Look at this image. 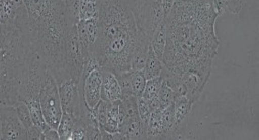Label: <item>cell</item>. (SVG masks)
I'll list each match as a JSON object with an SVG mask.
<instances>
[{
	"label": "cell",
	"mask_w": 259,
	"mask_h": 140,
	"mask_svg": "<svg viewBox=\"0 0 259 140\" xmlns=\"http://www.w3.org/2000/svg\"><path fill=\"white\" fill-rule=\"evenodd\" d=\"M212 0H175L165 17L163 68L180 78L187 96L197 101L211 74L220 45Z\"/></svg>",
	"instance_id": "obj_1"
},
{
	"label": "cell",
	"mask_w": 259,
	"mask_h": 140,
	"mask_svg": "<svg viewBox=\"0 0 259 140\" xmlns=\"http://www.w3.org/2000/svg\"><path fill=\"white\" fill-rule=\"evenodd\" d=\"M98 24L99 37L91 55L115 75L132 70L138 28L126 0H99Z\"/></svg>",
	"instance_id": "obj_2"
},
{
	"label": "cell",
	"mask_w": 259,
	"mask_h": 140,
	"mask_svg": "<svg viewBox=\"0 0 259 140\" xmlns=\"http://www.w3.org/2000/svg\"><path fill=\"white\" fill-rule=\"evenodd\" d=\"M28 30L36 50L56 80L71 76L66 68V44L72 25L62 0H24Z\"/></svg>",
	"instance_id": "obj_3"
},
{
	"label": "cell",
	"mask_w": 259,
	"mask_h": 140,
	"mask_svg": "<svg viewBox=\"0 0 259 140\" xmlns=\"http://www.w3.org/2000/svg\"><path fill=\"white\" fill-rule=\"evenodd\" d=\"M36 48L28 30V14L1 22V105H14Z\"/></svg>",
	"instance_id": "obj_4"
},
{
	"label": "cell",
	"mask_w": 259,
	"mask_h": 140,
	"mask_svg": "<svg viewBox=\"0 0 259 140\" xmlns=\"http://www.w3.org/2000/svg\"><path fill=\"white\" fill-rule=\"evenodd\" d=\"M103 67L97 58L90 54L84 59V66L79 81V93L81 100L88 108H94L101 99L103 84Z\"/></svg>",
	"instance_id": "obj_5"
},
{
	"label": "cell",
	"mask_w": 259,
	"mask_h": 140,
	"mask_svg": "<svg viewBox=\"0 0 259 140\" xmlns=\"http://www.w3.org/2000/svg\"><path fill=\"white\" fill-rule=\"evenodd\" d=\"M126 3L138 30L151 39L157 27L165 19L162 0H126Z\"/></svg>",
	"instance_id": "obj_6"
},
{
	"label": "cell",
	"mask_w": 259,
	"mask_h": 140,
	"mask_svg": "<svg viewBox=\"0 0 259 140\" xmlns=\"http://www.w3.org/2000/svg\"><path fill=\"white\" fill-rule=\"evenodd\" d=\"M39 104L47 124L53 129L58 130L63 115V108L58 83L50 69L47 71L39 91Z\"/></svg>",
	"instance_id": "obj_7"
},
{
	"label": "cell",
	"mask_w": 259,
	"mask_h": 140,
	"mask_svg": "<svg viewBox=\"0 0 259 140\" xmlns=\"http://www.w3.org/2000/svg\"><path fill=\"white\" fill-rule=\"evenodd\" d=\"M0 139H27V130L20 121L14 105H1Z\"/></svg>",
	"instance_id": "obj_8"
},
{
	"label": "cell",
	"mask_w": 259,
	"mask_h": 140,
	"mask_svg": "<svg viewBox=\"0 0 259 140\" xmlns=\"http://www.w3.org/2000/svg\"><path fill=\"white\" fill-rule=\"evenodd\" d=\"M84 57L78 38L77 26H72L66 44V68L75 80L80 81Z\"/></svg>",
	"instance_id": "obj_9"
},
{
	"label": "cell",
	"mask_w": 259,
	"mask_h": 140,
	"mask_svg": "<svg viewBox=\"0 0 259 140\" xmlns=\"http://www.w3.org/2000/svg\"><path fill=\"white\" fill-rule=\"evenodd\" d=\"M77 34L79 42L82 48L84 59L93 51L98 37H99V24L98 18L89 20H79L77 25Z\"/></svg>",
	"instance_id": "obj_10"
},
{
	"label": "cell",
	"mask_w": 259,
	"mask_h": 140,
	"mask_svg": "<svg viewBox=\"0 0 259 140\" xmlns=\"http://www.w3.org/2000/svg\"><path fill=\"white\" fill-rule=\"evenodd\" d=\"M194 103L186 96H174L173 102V139L182 138L187 119Z\"/></svg>",
	"instance_id": "obj_11"
},
{
	"label": "cell",
	"mask_w": 259,
	"mask_h": 140,
	"mask_svg": "<svg viewBox=\"0 0 259 140\" xmlns=\"http://www.w3.org/2000/svg\"><path fill=\"white\" fill-rule=\"evenodd\" d=\"M119 134L123 140L148 139V125L143 122L138 113L129 115L119 124Z\"/></svg>",
	"instance_id": "obj_12"
},
{
	"label": "cell",
	"mask_w": 259,
	"mask_h": 140,
	"mask_svg": "<svg viewBox=\"0 0 259 140\" xmlns=\"http://www.w3.org/2000/svg\"><path fill=\"white\" fill-rule=\"evenodd\" d=\"M122 98V91L117 76L108 70L103 71V84L101 99L107 102H116Z\"/></svg>",
	"instance_id": "obj_13"
},
{
	"label": "cell",
	"mask_w": 259,
	"mask_h": 140,
	"mask_svg": "<svg viewBox=\"0 0 259 140\" xmlns=\"http://www.w3.org/2000/svg\"><path fill=\"white\" fill-rule=\"evenodd\" d=\"M149 46L150 38L146 34L138 30L132 57V70H144Z\"/></svg>",
	"instance_id": "obj_14"
},
{
	"label": "cell",
	"mask_w": 259,
	"mask_h": 140,
	"mask_svg": "<svg viewBox=\"0 0 259 140\" xmlns=\"http://www.w3.org/2000/svg\"><path fill=\"white\" fill-rule=\"evenodd\" d=\"M162 83V75L150 79V80H147L146 87L144 90L142 97L149 103L150 107L152 108V111L155 110L156 108H160L158 96H159V92H160Z\"/></svg>",
	"instance_id": "obj_15"
},
{
	"label": "cell",
	"mask_w": 259,
	"mask_h": 140,
	"mask_svg": "<svg viewBox=\"0 0 259 140\" xmlns=\"http://www.w3.org/2000/svg\"><path fill=\"white\" fill-rule=\"evenodd\" d=\"M166 40H167V34H166V26H165V19L162 21L160 26L157 27L155 32L153 33L151 39H150V47L155 52L157 57L162 62L163 54L166 47Z\"/></svg>",
	"instance_id": "obj_16"
},
{
	"label": "cell",
	"mask_w": 259,
	"mask_h": 140,
	"mask_svg": "<svg viewBox=\"0 0 259 140\" xmlns=\"http://www.w3.org/2000/svg\"><path fill=\"white\" fill-rule=\"evenodd\" d=\"M148 139H164L162 108H156L151 113L148 123Z\"/></svg>",
	"instance_id": "obj_17"
},
{
	"label": "cell",
	"mask_w": 259,
	"mask_h": 140,
	"mask_svg": "<svg viewBox=\"0 0 259 140\" xmlns=\"http://www.w3.org/2000/svg\"><path fill=\"white\" fill-rule=\"evenodd\" d=\"M119 101L107 104V118L103 129L110 134L119 133Z\"/></svg>",
	"instance_id": "obj_18"
},
{
	"label": "cell",
	"mask_w": 259,
	"mask_h": 140,
	"mask_svg": "<svg viewBox=\"0 0 259 140\" xmlns=\"http://www.w3.org/2000/svg\"><path fill=\"white\" fill-rule=\"evenodd\" d=\"M162 69H163V64H162V61L157 57L155 52L149 46L148 55H147L146 63H145V67H144V72H145L147 80L161 76Z\"/></svg>",
	"instance_id": "obj_19"
},
{
	"label": "cell",
	"mask_w": 259,
	"mask_h": 140,
	"mask_svg": "<svg viewBox=\"0 0 259 140\" xmlns=\"http://www.w3.org/2000/svg\"><path fill=\"white\" fill-rule=\"evenodd\" d=\"M131 83L134 96L136 98L142 96L147 83L144 70H131Z\"/></svg>",
	"instance_id": "obj_20"
},
{
	"label": "cell",
	"mask_w": 259,
	"mask_h": 140,
	"mask_svg": "<svg viewBox=\"0 0 259 140\" xmlns=\"http://www.w3.org/2000/svg\"><path fill=\"white\" fill-rule=\"evenodd\" d=\"M99 0H80V20L98 18Z\"/></svg>",
	"instance_id": "obj_21"
},
{
	"label": "cell",
	"mask_w": 259,
	"mask_h": 140,
	"mask_svg": "<svg viewBox=\"0 0 259 140\" xmlns=\"http://www.w3.org/2000/svg\"><path fill=\"white\" fill-rule=\"evenodd\" d=\"M74 122L75 118L73 117V115L63 111V115L58 129L60 140H70L72 130L74 127Z\"/></svg>",
	"instance_id": "obj_22"
},
{
	"label": "cell",
	"mask_w": 259,
	"mask_h": 140,
	"mask_svg": "<svg viewBox=\"0 0 259 140\" xmlns=\"http://www.w3.org/2000/svg\"><path fill=\"white\" fill-rule=\"evenodd\" d=\"M14 107L16 108L20 121H22V123L26 128V130L32 127L33 125H35L33 122L30 110H29L28 106L26 105V103L23 102V101H17L14 104Z\"/></svg>",
	"instance_id": "obj_23"
},
{
	"label": "cell",
	"mask_w": 259,
	"mask_h": 140,
	"mask_svg": "<svg viewBox=\"0 0 259 140\" xmlns=\"http://www.w3.org/2000/svg\"><path fill=\"white\" fill-rule=\"evenodd\" d=\"M158 98H159V103H160V108H167L174 102V92L163 80H162Z\"/></svg>",
	"instance_id": "obj_24"
},
{
	"label": "cell",
	"mask_w": 259,
	"mask_h": 140,
	"mask_svg": "<svg viewBox=\"0 0 259 140\" xmlns=\"http://www.w3.org/2000/svg\"><path fill=\"white\" fill-rule=\"evenodd\" d=\"M116 76H117L119 85L121 87V91H122V98L121 99L134 96L133 89H132V83H131V70L116 75Z\"/></svg>",
	"instance_id": "obj_25"
},
{
	"label": "cell",
	"mask_w": 259,
	"mask_h": 140,
	"mask_svg": "<svg viewBox=\"0 0 259 140\" xmlns=\"http://www.w3.org/2000/svg\"><path fill=\"white\" fill-rule=\"evenodd\" d=\"M137 110L140 119L146 125H148L149 118L152 113V108L149 103L145 98H143L142 96L137 97Z\"/></svg>",
	"instance_id": "obj_26"
},
{
	"label": "cell",
	"mask_w": 259,
	"mask_h": 140,
	"mask_svg": "<svg viewBox=\"0 0 259 140\" xmlns=\"http://www.w3.org/2000/svg\"><path fill=\"white\" fill-rule=\"evenodd\" d=\"M27 139L29 140H45L44 133L36 125H33L32 127L27 130Z\"/></svg>",
	"instance_id": "obj_27"
},
{
	"label": "cell",
	"mask_w": 259,
	"mask_h": 140,
	"mask_svg": "<svg viewBox=\"0 0 259 140\" xmlns=\"http://www.w3.org/2000/svg\"><path fill=\"white\" fill-rule=\"evenodd\" d=\"M227 8L230 13L238 15L242 9V0H227Z\"/></svg>",
	"instance_id": "obj_28"
},
{
	"label": "cell",
	"mask_w": 259,
	"mask_h": 140,
	"mask_svg": "<svg viewBox=\"0 0 259 140\" xmlns=\"http://www.w3.org/2000/svg\"><path fill=\"white\" fill-rule=\"evenodd\" d=\"M213 3L214 11L218 17L226 12L227 8V0H212Z\"/></svg>",
	"instance_id": "obj_29"
},
{
	"label": "cell",
	"mask_w": 259,
	"mask_h": 140,
	"mask_svg": "<svg viewBox=\"0 0 259 140\" xmlns=\"http://www.w3.org/2000/svg\"><path fill=\"white\" fill-rule=\"evenodd\" d=\"M44 137H45V140L60 139L59 131L56 129H53V128H50L48 131H46V133L44 134Z\"/></svg>",
	"instance_id": "obj_30"
},
{
	"label": "cell",
	"mask_w": 259,
	"mask_h": 140,
	"mask_svg": "<svg viewBox=\"0 0 259 140\" xmlns=\"http://www.w3.org/2000/svg\"><path fill=\"white\" fill-rule=\"evenodd\" d=\"M62 1H63V2H64V0H62Z\"/></svg>",
	"instance_id": "obj_31"
}]
</instances>
